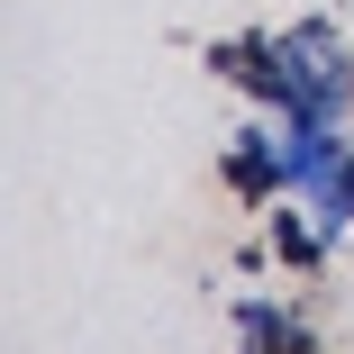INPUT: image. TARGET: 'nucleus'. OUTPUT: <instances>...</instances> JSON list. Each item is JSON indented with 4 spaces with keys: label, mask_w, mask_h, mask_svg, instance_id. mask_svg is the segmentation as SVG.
Returning <instances> with one entry per match:
<instances>
[{
    "label": "nucleus",
    "mask_w": 354,
    "mask_h": 354,
    "mask_svg": "<svg viewBox=\"0 0 354 354\" xmlns=\"http://www.w3.org/2000/svg\"><path fill=\"white\" fill-rule=\"evenodd\" d=\"M245 354H318V336L281 309H245Z\"/></svg>",
    "instance_id": "1"
}]
</instances>
